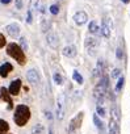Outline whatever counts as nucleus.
<instances>
[{"instance_id":"1","label":"nucleus","mask_w":130,"mask_h":134,"mask_svg":"<svg viewBox=\"0 0 130 134\" xmlns=\"http://www.w3.org/2000/svg\"><path fill=\"white\" fill-rule=\"evenodd\" d=\"M108 87H109V78H108V75H103L101 80L97 83V86L95 88V97L97 100V105L103 104L104 97L108 92Z\"/></svg>"},{"instance_id":"2","label":"nucleus","mask_w":130,"mask_h":134,"mask_svg":"<svg viewBox=\"0 0 130 134\" xmlns=\"http://www.w3.org/2000/svg\"><path fill=\"white\" fill-rule=\"evenodd\" d=\"M29 118H30L29 108L26 105H19L16 108V112H15V122L19 126H24V125H26Z\"/></svg>"},{"instance_id":"3","label":"nucleus","mask_w":130,"mask_h":134,"mask_svg":"<svg viewBox=\"0 0 130 134\" xmlns=\"http://www.w3.org/2000/svg\"><path fill=\"white\" fill-rule=\"evenodd\" d=\"M7 54L11 55L12 58H15V59L17 60V63L21 64V66L26 63V58H25V55H24L22 49H21L19 45H16V43H9V45H8V47H7Z\"/></svg>"},{"instance_id":"4","label":"nucleus","mask_w":130,"mask_h":134,"mask_svg":"<svg viewBox=\"0 0 130 134\" xmlns=\"http://www.w3.org/2000/svg\"><path fill=\"white\" fill-rule=\"evenodd\" d=\"M83 112H80L79 114H76L72 120H71V122H70V126H69V134H75L76 133V130L80 127V125H82V121H83Z\"/></svg>"},{"instance_id":"5","label":"nucleus","mask_w":130,"mask_h":134,"mask_svg":"<svg viewBox=\"0 0 130 134\" xmlns=\"http://www.w3.org/2000/svg\"><path fill=\"white\" fill-rule=\"evenodd\" d=\"M86 50H87V53L91 55V57H93L95 54H96V51H97V47H99V42H97V40L96 38H92V37H88L87 40H86Z\"/></svg>"},{"instance_id":"6","label":"nucleus","mask_w":130,"mask_h":134,"mask_svg":"<svg viewBox=\"0 0 130 134\" xmlns=\"http://www.w3.org/2000/svg\"><path fill=\"white\" fill-rule=\"evenodd\" d=\"M64 114V95L60 93L56 99V117L58 120H62Z\"/></svg>"},{"instance_id":"7","label":"nucleus","mask_w":130,"mask_h":134,"mask_svg":"<svg viewBox=\"0 0 130 134\" xmlns=\"http://www.w3.org/2000/svg\"><path fill=\"white\" fill-rule=\"evenodd\" d=\"M110 30H112V20L109 17L103 20V25H101V33L105 38L110 37Z\"/></svg>"},{"instance_id":"8","label":"nucleus","mask_w":130,"mask_h":134,"mask_svg":"<svg viewBox=\"0 0 130 134\" xmlns=\"http://www.w3.org/2000/svg\"><path fill=\"white\" fill-rule=\"evenodd\" d=\"M87 20H88V16L84 11H79L78 13L74 15V21H75L76 25H83V24L87 23Z\"/></svg>"},{"instance_id":"9","label":"nucleus","mask_w":130,"mask_h":134,"mask_svg":"<svg viewBox=\"0 0 130 134\" xmlns=\"http://www.w3.org/2000/svg\"><path fill=\"white\" fill-rule=\"evenodd\" d=\"M26 79H28V82H30L32 84H37L38 82H39V74H38V71L37 70H29L28 71V74H26Z\"/></svg>"},{"instance_id":"10","label":"nucleus","mask_w":130,"mask_h":134,"mask_svg":"<svg viewBox=\"0 0 130 134\" xmlns=\"http://www.w3.org/2000/svg\"><path fill=\"white\" fill-rule=\"evenodd\" d=\"M47 43H49L50 47H53V49H58L59 40H58V37H56L55 33H49V34H47Z\"/></svg>"},{"instance_id":"11","label":"nucleus","mask_w":130,"mask_h":134,"mask_svg":"<svg viewBox=\"0 0 130 134\" xmlns=\"http://www.w3.org/2000/svg\"><path fill=\"white\" fill-rule=\"evenodd\" d=\"M63 55L64 57H69V58H74L76 55V47L74 45H70V46H66L63 50H62Z\"/></svg>"},{"instance_id":"12","label":"nucleus","mask_w":130,"mask_h":134,"mask_svg":"<svg viewBox=\"0 0 130 134\" xmlns=\"http://www.w3.org/2000/svg\"><path fill=\"white\" fill-rule=\"evenodd\" d=\"M0 97H2L3 100H5L7 103H8V105H9V108H12L13 107V101H12V99H11V96H9V92L7 91V88H0Z\"/></svg>"},{"instance_id":"13","label":"nucleus","mask_w":130,"mask_h":134,"mask_svg":"<svg viewBox=\"0 0 130 134\" xmlns=\"http://www.w3.org/2000/svg\"><path fill=\"white\" fill-rule=\"evenodd\" d=\"M13 70V67L11 63H4L2 67H0V76L2 78H7V75Z\"/></svg>"},{"instance_id":"14","label":"nucleus","mask_w":130,"mask_h":134,"mask_svg":"<svg viewBox=\"0 0 130 134\" xmlns=\"http://www.w3.org/2000/svg\"><path fill=\"white\" fill-rule=\"evenodd\" d=\"M20 87H21V80L20 79H16L11 83V87H9V92L12 95H17L20 92Z\"/></svg>"},{"instance_id":"15","label":"nucleus","mask_w":130,"mask_h":134,"mask_svg":"<svg viewBox=\"0 0 130 134\" xmlns=\"http://www.w3.org/2000/svg\"><path fill=\"white\" fill-rule=\"evenodd\" d=\"M109 134H120L118 122L114 121L113 118H110V122H109Z\"/></svg>"},{"instance_id":"16","label":"nucleus","mask_w":130,"mask_h":134,"mask_svg":"<svg viewBox=\"0 0 130 134\" xmlns=\"http://www.w3.org/2000/svg\"><path fill=\"white\" fill-rule=\"evenodd\" d=\"M7 32H8L12 37H15V36H17V34L20 33V26H19L17 24H11V25L7 26Z\"/></svg>"},{"instance_id":"17","label":"nucleus","mask_w":130,"mask_h":134,"mask_svg":"<svg viewBox=\"0 0 130 134\" xmlns=\"http://www.w3.org/2000/svg\"><path fill=\"white\" fill-rule=\"evenodd\" d=\"M9 130V125L7 124V121L0 120V134H4L5 131Z\"/></svg>"},{"instance_id":"18","label":"nucleus","mask_w":130,"mask_h":134,"mask_svg":"<svg viewBox=\"0 0 130 134\" xmlns=\"http://www.w3.org/2000/svg\"><path fill=\"white\" fill-rule=\"evenodd\" d=\"M32 134H43V126L41 124H37L32 127Z\"/></svg>"},{"instance_id":"19","label":"nucleus","mask_w":130,"mask_h":134,"mask_svg":"<svg viewBox=\"0 0 130 134\" xmlns=\"http://www.w3.org/2000/svg\"><path fill=\"white\" fill-rule=\"evenodd\" d=\"M89 32H91L92 34H97V33H99V26H97L96 21H91V23H89Z\"/></svg>"},{"instance_id":"20","label":"nucleus","mask_w":130,"mask_h":134,"mask_svg":"<svg viewBox=\"0 0 130 134\" xmlns=\"http://www.w3.org/2000/svg\"><path fill=\"white\" fill-rule=\"evenodd\" d=\"M123 83H125V78H123V76L118 78V80H117V86H116V92H117V93L121 92V90H122V87H123Z\"/></svg>"},{"instance_id":"21","label":"nucleus","mask_w":130,"mask_h":134,"mask_svg":"<svg viewBox=\"0 0 130 134\" xmlns=\"http://www.w3.org/2000/svg\"><path fill=\"white\" fill-rule=\"evenodd\" d=\"M72 78H74V80H75L78 84H83V76H82V75H80V74H79L76 70L74 71V74H72Z\"/></svg>"},{"instance_id":"22","label":"nucleus","mask_w":130,"mask_h":134,"mask_svg":"<svg viewBox=\"0 0 130 134\" xmlns=\"http://www.w3.org/2000/svg\"><path fill=\"white\" fill-rule=\"evenodd\" d=\"M53 79H54V82L58 84V86H60L62 83H63V79H62V76H60V74H58V72H55L54 75H53Z\"/></svg>"},{"instance_id":"23","label":"nucleus","mask_w":130,"mask_h":134,"mask_svg":"<svg viewBox=\"0 0 130 134\" xmlns=\"http://www.w3.org/2000/svg\"><path fill=\"white\" fill-rule=\"evenodd\" d=\"M100 72H103V60L101 59L97 62V67H96V70H95V75L97 76Z\"/></svg>"},{"instance_id":"24","label":"nucleus","mask_w":130,"mask_h":134,"mask_svg":"<svg viewBox=\"0 0 130 134\" xmlns=\"http://www.w3.org/2000/svg\"><path fill=\"white\" fill-rule=\"evenodd\" d=\"M93 122H95V125L100 129V130H103V122L99 120V117H97V114H95L93 116Z\"/></svg>"},{"instance_id":"25","label":"nucleus","mask_w":130,"mask_h":134,"mask_svg":"<svg viewBox=\"0 0 130 134\" xmlns=\"http://www.w3.org/2000/svg\"><path fill=\"white\" fill-rule=\"evenodd\" d=\"M50 12H51L53 15H58V13H59V7H58L56 4H53V5L50 7Z\"/></svg>"},{"instance_id":"26","label":"nucleus","mask_w":130,"mask_h":134,"mask_svg":"<svg viewBox=\"0 0 130 134\" xmlns=\"http://www.w3.org/2000/svg\"><path fill=\"white\" fill-rule=\"evenodd\" d=\"M97 114H99V116H101V117H104V116H105V109H104L101 105H97Z\"/></svg>"},{"instance_id":"27","label":"nucleus","mask_w":130,"mask_h":134,"mask_svg":"<svg viewBox=\"0 0 130 134\" xmlns=\"http://www.w3.org/2000/svg\"><path fill=\"white\" fill-rule=\"evenodd\" d=\"M20 42H21V49H22V50H26V49H28V45H26V40H25L24 37H21V38H20Z\"/></svg>"},{"instance_id":"28","label":"nucleus","mask_w":130,"mask_h":134,"mask_svg":"<svg viewBox=\"0 0 130 134\" xmlns=\"http://www.w3.org/2000/svg\"><path fill=\"white\" fill-rule=\"evenodd\" d=\"M120 74H121V70H120V69H114V70H113V72H112V78H113V79H116V78H118V76H120Z\"/></svg>"},{"instance_id":"29","label":"nucleus","mask_w":130,"mask_h":134,"mask_svg":"<svg viewBox=\"0 0 130 134\" xmlns=\"http://www.w3.org/2000/svg\"><path fill=\"white\" fill-rule=\"evenodd\" d=\"M4 45H5V38L3 34H0V47H3Z\"/></svg>"},{"instance_id":"30","label":"nucleus","mask_w":130,"mask_h":134,"mask_svg":"<svg viewBox=\"0 0 130 134\" xmlns=\"http://www.w3.org/2000/svg\"><path fill=\"white\" fill-rule=\"evenodd\" d=\"M117 58H118V59H121V58H122V49H121V47H118V49H117Z\"/></svg>"},{"instance_id":"31","label":"nucleus","mask_w":130,"mask_h":134,"mask_svg":"<svg viewBox=\"0 0 130 134\" xmlns=\"http://www.w3.org/2000/svg\"><path fill=\"white\" fill-rule=\"evenodd\" d=\"M26 21H28L29 24L32 23V11H30V9L28 11V19H26Z\"/></svg>"},{"instance_id":"32","label":"nucleus","mask_w":130,"mask_h":134,"mask_svg":"<svg viewBox=\"0 0 130 134\" xmlns=\"http://www.w3.org/2000/svg\"><path fill=\"white\" fill-rule=\"evenodd\" d=\"M41 26H42V30H43V32L47 30V23H46V21H43V24L41 23Z\"/></svg>"},{"instance_id":"33","label":"nucleus","mask_w":130,"mask_h":134,"mask_svg":"<svg viewBox=\"0 0 130 134\" xmlns=\"http://www.w3.org/2000/svg\"><path fill=\"white\" fill-rule=\"evenodd\" d=\"M2 3L3 4H8V3H11V0H2Z\"/></svg>"},{"instance_id":"34","label":"nucleus","mask_w":130,"mask_h":134,"mask_svg":"<svg viewBox=\"0 0 130 134\" xmlns=\"http://www.w3.org/2000/svg\"><path fill=\"white\" fill-rule=\"evenodd\" d=\"M121 2H122V3H125V4H127V3L130 2V0H121Z\"/></svg>"},{"instance_id":"35","label":"nucleus","mask_w":130,"mask_h":134,"mask_svg":"<svg viewBox=\"0 0 130 134\" xmlns=\"http://www.w3.org/2000/svg\"><path fill=\"white\" fill-rule=\"evenodd\" d=\"M49 134H53V129H51V127L49 129Z\"/></svg>"}]
</instances>
